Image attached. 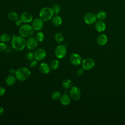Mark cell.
Instances as JSON below:
<instances>
[{
  "label": "cell",
  "mask_w": 125,
  "mask_h": 125,
  "mask_svg": "<svg viewBox=\"0 0 125 125\" xmlns=\"http://www.w3.org/2000/svg\"><path fill=\"white\" fill-rule=\"evenodd\" d=\"M7 48V45L5 42H0V51H4Z\"/></svg>",
  "instance_id": "f546056e"
},
{
  "label": "cell",
  "mask_w": 125,
  "mask_h": 125,
  "mask_svg": "<svg viewBox=\"0 0 125 125\" xmlns=\"http://www.w3.org/2000/svg\"><path fill=\"white\" fill-rule=\"evenodd\" d=\"M107 42V36L104 34H101L97 38V42L100 45H104Z\"/></svg>",
  "instance_id": "d6986e66"
},
{
  "label": "cell",
  "mask_w": 125,
  "mask_h": 125,
  "mask_svg": "<svg viewBox=\"0 0 125 125\" xmlns=\"http://www.w3.org/2000/svg\"><path fill=\"white\" fill-rule=\"evenodd\" d=\"M46 56V51L43 48H38L34 52V58L39 61L43 60Z\"/></svg>",
  "instance_id": "9c48e42d"
},
{
  "label": "cell",
  "mask_w": 125,
  "mask_h": 125,
  "mask_svg": "<svg viewBox=\"0 0 125 125\" xmlns=\"http://www.w3.org/2000/svg\"><path fill=\"white\" fill-rule=\"evenodd\" d=\"M25 57L28 60L31 61L34 58V53H33L32 52L29 51L26 54Z\"/></svg>",
  "instance_id": "f1b7e54d"
},
{
  "label": "cell",
  "mask_w": 125,
  "mask_h": 125,
  "mask_svg": "<svg viewBox=\"0 0 125 125\" xmlns=\"http://www.w3.org/2000/svg\"><path fill=\"white\" fill-rule=\"evenodd\" d=\"M39 70L43 74H47L50 71V67L47 63L42 62L39 66Z\"/></svg>",
  "instance_id": "5bb4252c"
},
{
  "label": "cell",
  "mask_w": 125,
  "mask_h": 125,
  "mask_svg": "<svg viewBox=\"0 0 125 125\" xmlns=\"http://www.w3.org/2000/svg\"><path fill=\"white\" fill-rule=\"evenodd\" d=\"M51 21L53 24L55 26H59L62 23V19L61 17L57 14L52 17Z\"/></svg>",
  "instance_id": "e0dca14e"
},
{
  "label": "cell",
  "mask_w": 125,
  "mask_h": 125,
  "mask_svg": "<svg viewBox=\"0 0 125 125\" xmlns=\"http://www.w3.org/2000/svg\"><path fill=\"white\" fill-rule=\"evenodd\" d=\"M5 89L4 87L0 86V96H2L5 94Z\"/></svg>",
  "instance_id": "1f68e13d"
},
{
  "label": "cell",
  "mask_w": 125,
  "mask_h": 125,
  "mask_svg": "<svg viewBox=\"0 0 125 125\" xmlns=\"http://www.w3.org/2000/svg\"><path fill=\"white\" fill-rule=\"evenodd\" d=\"M70 62L74 65H79L82 62V58L78 54L73 53L70 57Z\"/></svg>",
  "instance_id": "30bf717a"
},
{
  "label": "cell",
  "mask_w": 125,
  "mask_h": 125,
  "mask_svg": "<svg viewBox=\"0 0 125 125\" xmlns=\"http://www.w3.org/2000/svg\"><path fill=\"white\" fill-rule=\"evenodd\" d=\"M38 44V42L36 38L34 37H29L26 40V46L29 50H33L35 49Z\"/></svg>",
  "instance_id": "8fae6325"
},
{
  "label": "cell",
  "mask_w": 125,
  "mask_h": 125,
  "mask_svg": "<svg viewBox=\"0 0 125 125\" xmlns=\"http://www.w3.org/2000/svg\"><path fill=\"white\" fill-rule=\"evenodd\" d=\"M31 72L26 67H21L16 70L15 76L19 81H24L27 80L30 76Z\"/></svg>",
  "instance_id": "7a4b0ae2"
},
{
  "label": "cell",
  "mask_w": 125,
  "mask_h": 125,
  "mask_svg": "<svg viewBox=\"0 0 125 125\" xmlns=\"http://www.w3.org/2000/svg\"><path fill=\"white\" fill-rule=\"evenodd\" d=\"M67 90H65L64 91V93L65 94H67Z\"/></svg>",
  "instance_id": "8d00e7d4"
},
{
  "label": "cell",
  "mask_w": 125,
  "mask_h": 125,
  "mask_svg": "<svg viewBox=\"0 0 125 125\" xmlns=\"http://www.w3.org/2000/svg\"><path fill=\"white\" fill-rule=\"evenodd\" d=\"M32 26L34 30L40 31L43 27V21L40 18H36L32 21Z\"/></svg>",
  "instance_id": "7c38bea8"
},
{
  "label": "cell",
  "mask_w": 125,
  "mask_h": 125,
  "mask_svg": "<svg viewBox=\"0 0 125 125\" xmlns=\"http://www.w3.org/2000/svg\"><path fill=\"white\" fill-rule=\"evenodd\" d=\"M82 65L84 70H88L94 67L95 65V62L91 58H86L83 60Z\"/></svg>",
  "instance_id": "ba28073f"
},
{
  "label": "cell",
  "mask_w": 125,
  "mask_h": 125,
  "mask_svg": "<svg viewBox=\"0 0 125 125\" xmlns=\"http://www.w3.org/2000/svg\"><path fill=\"white\" fill-rule=\"evenodd\" d=\"M16 78L13 75H8L5 79V83L8 86L14 85L16 82Z\"/></svg>",
  "instance_id": "ac0fdd59"
},
{
  "label": "cell",
  "mask_w": 125,
  "mask_h": 125,
  "mask_svg": "<svg viewBox=\"0 0 125 125\" xmlns=\"http://www.w3.org/2000/svg\"><path fill=\"white\" fill-rule=\"evenodd\" d=\"M37 60H31V61L30 62V66L31 67H36L37 66V65H38V63H37Z\"/></svg>",
  "instance_id": "4dcf8cb0"
},
{
  "label": "cell",
  "mask_w": 125,
  "mask_h": 125,
  "mask_svg": "<svg viewBox=\"0 0 125 125\" xmlns=\"http://www.w3.org/2000/svg\"><path fill=\"white\" fill-rule=\"evenodd\" d=\"M67 54V49L65 45L60 44L58 45L55 50V56L60 59L64 58Z\"/></svg>",
  "instance_id": "5b68a950"
},
{
  "label": "cell",
  "mask_w": 125,
  "mask_h": 125,
  "mask_svg": "<svg viewBox=\"0 0 125 125\" xmlns=\"http://www.w3.org/2000/svg\"><path fill=\"white\" fill-rule=\"evenodd\" d=\"M60 65L59 61L57 59L53 60L50 63V67L52 70H55L58 68Z\"/></svg>",
  "instance_id": "603a6c76"
},
{
  "label": "cell",
  "mask_w": 125,
  "mask_h": 125,
  "mask_svg": "<svg viewBox=\"0 0 125 125\" xmlns=\"http://www.w3.org/2000/svg\"><path fill=\"white\" fill-rule=\"evenodd\" d=\"M97 18L99 20H104L107 16V14L105 12L103 11H100L97 13Z\"/></svg>",
  "instance_id": "d4e9b609"
},
{
  "label": "cell",
  "mask_w": 125,
  "mask_h": 125,
  "mask_svg": "<svg viewBox=\"0 0 125 125\" xmlns=\"http://www.w3.org/2000/svg\"><path fill=\"white\" fill-rule=\"evenodd\" d=\"M8 18L11 21H16L18 20V15L15 12H11L7 15Z\"/></svg>",
  "instance_id": "7402d4cb"
},
{
  "label": "cell",
  "mask_w": 125,
  "mask_h": 125,
  "mask_svg": "<svg viewBox=\"0 0 125 125\" xmlns=\"http://www.w3.org/2000/svg\"><path fill=\"white\" fill-rule=\"evenodd\" d=\"M36 38L37 40L39 42H42L43 41H44V39H45V36L44 34H43V33H42L41 31H39L38 32L36 35Z\"/></svg>",
  "instance_id": "484cf974"
},
{
  "label": "cell",
  "mask_w": 125,
  "mask_h": 125,
  "mask_svg": "<svg viewBox=\"0 0 125 125\" xmlns=\"http://www.w3.org/2000/svg\"><path fill=\"white\" fill-rule=\"evenodd\" d=\"M97 16L93 13L89 12L86 14L84 17V21L87 24H93L97 20Z\"/></svg>",
  "instance_id": "52a82bcc"
},
{
  "label": "cell",
  "mask_w": 125,
  "mask_h": 125,
  "mask_svg": "<svg viewBox=\"0 0 125 125\" xmlns=\"http://www.w3.org/2000/svg\"><path fill=\"white\" fill-rule=\"evenodd\" d=\"M69 95L72 99L74 101H77L79 100L81 97V91L80 89L77 87H72L69 91Z\"/></svg>",
  "instance_id": "8992f818"
},
{
  "label": "cell",
  "mask_w": 125,
  "mask_h": 125,
  "mask_svg": "<svg viewBox=\"0 0 125 125\" xmlns=\"http://www.w3.org/2000/svg\"><path fill=\"white\" fill-rule=\"evenodd\" d=\"M61 93L59 91H56L54 92L51 95V98L53 100H57L59 99H60L61 97Z\"/></svg>",
  "instance_id": "4316f807"
},
{
  "label": "cell",
  "mask_w": 125,
  "mask_h": 125,
  "mask_svg": "<svg viewBox=\"0 0 125 125\" xmlns=\"http://www.w3.org/2000/svg\"><path fill=\"white\" fill-rule=\"evenodd\" d=\"M70 98L69 95L67 94H63L60 97V103L62 104L63 105H67L69 104L70 103Z\"/></svg>",
  "instance_id": "2e32d148"
},
{
  "label": "cell",
  "mask_w": 125,
  "mask_h": 125,
  "mask_svg": "<svg viewBox=\"0 0 125 125\" xmlns=\"http://www.w3.org/2000/svg\"><path fill=\"white\" fill-rule=\"evenodd\" d=\"M72 84H72V81L69 79H65L62 81V87L65 89L71 88L72 86Z\"/></svg>",
  "instance_id": "ffe728a7"
},
{
  "label": "cell",
  "mask_w": 125,
  "mask_h": 125,
  "mask_svg": "<svg viewBox=\"0 0 125 125\" xmlns=\"http://www.w3.org/2000/svg\"><path fill=\"white\" fill-rule=\"evenodd\" d=\"M22 23V21L20 19V20H17L16 21V25L17 26H20L21 25Z\"/></svg>",
  "instance_id": "836d02e7"
},
{
  "label": "cell",
  "mask_w": 125,
  "mask_h": 125,
  "mask_svg": "<svg viewBox=\"0 0 125 125\" xmlns=\"http://www.w3.org/2000/svg\"><path fill=\"white\" fill-rule=\"evenodd\" d=\"M52 9L54 13L57 14L61 11V7L59 4H56L53 6V7H52Z\"/></svg>",
  "instance_id": "83f0119b"
},
{
  "label": "cell",
  "mask_w": 125,
  "mask_h": 125,
  "mask_svg": "<svg viewBox=\"0 0 125 125\" xmlns=\"http://www.w3.org/2000/svg\"><path fill=\"white\" fill-rule=\"evenodd\" d=\"M10 40H11V37L8 34L3 33L0 36V41L1 42H9Z\"/></svg>",
  "instance_id": "44dd1931"
},
{
  "label": "cell",
  "mask_w": 125,
  "mask_h": 125,
  "mask_svg": "<svg viewBox=\"0 0 125 125\" xmlns=\"http://www.w3.org/2000/svg\"><path fill=\"white\" fill-rule=\"evenodd\" d=\"M54 12L52 8L45 7H43L40 12L39 16L40 18L45 22L51 20L52 17L53 16Z\"/></svg>",
  "instance_id": "277c9868"
},
{
  "label": "cell",
  "mask_w": 125,
  "mask_h": 125,
  "mask_svg": "<svg viewBox=\"0 0 125 125\" xmlns=\"http://www.w3.org/2000/svg\"><path fill=\"white\" fill-rule=\"evenodd\" d=\"M20 19L22 22L29 23L33 21V16L28 12H23L21 14Z\"/></svg>",
  "instance_id": "4fadbf2b"
},
{
  "label": "cell",
  "mask_w": 125,
  "mask_h": 125,
  "mask_svg": "<svg viewBox=\"0 0 125 125\" xmlns=\"http://www.w3.org/2000/svg\"><path fill=\"white\" fill-rule=\"evenodd\" d=\"M4 113V108L0 106V117H1L2 115H3Z\"/></svg>",
  "instance_id": "e575fe53"
},
{
  "label": "cell",
  "mask_w": 125,
  "mask_h": 125,
  "mask_svg": "<svg viewBox=\"0 0 125 125\" xmlns=\"http://www.w3.org/2000/svg\"><path fill=\"white\" fill-rule=\"evenodd\" d=\"M55 41L58 43H61L63 41V36L61 33H57L54 36Z\"/></svg>",
  "instance_id": "cb8c5ba5"
},
{
  "label": "cell",
  "mask_w": 125,
  "mask_h": 125,
  "mask_svg": "<svg viewBox=\"0 0 125 125\" xmlns=\"http://www.w3.org/2000/svg\"><path fill=\"white\" fill-rule=\"evenodd\" d=\"M11 45L17 51L23 50L26 46V41L25 38L21 36H15L11 39Z\"/></svg>",
  "instance_id": "6da1fadb"
},
{
  "label": "cell",
  "mask_w": 125,
  "mask_h": 125,
  "mask_svg": "<svg viewBox=\"0 0 125 125\" xmlns=\"http://www.w3.org/2000/svg\"><path fill=\"white\" fill-rule=\"evenodd\" d=\"M20 35L24 38H29L32 37L34 34V29L29 24H25L21 25L19 28Z\"/></svg>",
  "instance_id": "3957f363"
},
{
  "label": "cell",
  "mask_w": 125,
  "mask_h": 125,
  "mask_svg": "<svg viewBox=\"0 0 125 125\" xmlns=\"http://www.w3.org/2000/svg\"><path fill=\"white\" fill-rule=\"evenodd\" d=\"M83 69H82V68L78 69L76 71V74L78 76H82L83 73Z\"/></svg>",
  "instance_id": "d6a6232c"
},
{
  "label": "cell",
  "mask_w": 125,
  "mask_h": 125,
  "mask_svg": "<svg viewBox=\"0 0 125 125\" xmlns=\"http://www.w3.org/2000/svg\"><path fill=\"white\" fill-rule=\"evenodd\" d=\"M15 72H16V70L14 69L11 68L9 70V73L11 74H13L14 73H15Z\"/></svg>",
  "instance_id": "d590c367"
},
{
  "label": "cell",
  "mask_w": 125,
  "mask_h": 125,
  "mask_svg": "<svg viewBox=\"0 0 125 125\" xmlns=\"http://www.w3.org/2000/svg\"><path fill=\"white\" fill-rule=\"evenodd\" d=\"M95 27L97 31L103 32L105 29L106 25L103 20H99L96 22Z\"/></svg>",
  "instance_id": "9a60e30c"
}]
</instances>
